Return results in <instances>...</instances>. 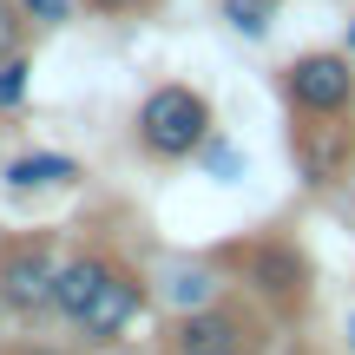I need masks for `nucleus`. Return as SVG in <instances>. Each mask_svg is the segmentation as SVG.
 <instances>
[{"mask_svg": "<svg viewBox=\"0 0 355 355\" xmlns=\"http://www.w3.org/2000/svg\"><path fill=\"white\" fill-rule=\"evenodd\" d=\"M211 257L270 322H303L309 303H316V263H309V250L290 230H257V237H237Z\"/></svg>", "mask_w": 355, "mask_h": 355, "instance_id": "obj_1", "label": "nucleus"}, {"mask_svg": "<svg viewBox=\"0 0 355 355\" xmlns=\"http://www.w3.org/2000/svg\"><path fill=\"white\" fill-rule=\"evenodd\" d=\"M270 336H277V322L243 290H224L198 309H171L158 355H270Z\"/></svg>", "mask_w": 355, "mask_h": 355, "instance_id": "obj_2", "label": "nucleus"}, {"mask_svg": "<svg viewBox=\"0 0 355 355\" xmlns=\"http://www.w3.org/2000/svg\"><path fill=\"white\" fill-rule=\"evenodd\" d=\"M132 139H139V152L152 158V165H184V158H198L204 145L217 139V112H211V99H204L198 86L165 79V86H152L139 99Z\"/></svg>", "mask_w": 355, "mask_h": 355, "instance_id": "obj_3", "label": "nucleus"}, {"mask_svg": "<svg viewBox=\"0 0 355 355\" xmlns=\"http://www.w3.org/2000/svg\"><path fill=\"white\" fill-rule=\"evenodd\" d=\"M66 263V237L60 230H7L0 237V316L40 329L53 316V283Z\"/></svg>", "mask_w": 355, "mask_h": 355, "instance_id": "obj_4", "label": "nucleus"}, {"mask_svg": "<svg viewBox=\"0 0 355 355\" xmlns=\"http://www.w3.org/2000/svg\"><path fill=\"white\" fill-rule=\"evenodd\" d=\"M277 92L290 119H355V53L349 46H309L277 73Z\"/></svg>", "mask_w": 355, "mask_h": 355, "instance_id": "obj_5", "label": "nucleus"}, {"mask_svg": "<svg viewBox=\"0 0 355 355\" xmlns=\"http://www.w3.org/2000/svg\"><path fill=\"white\" fill-rule=\"evenodd\" d=\"M125 270V250H112V243H66V263H60V283H53V316H46V329H60V336H73L79 329V316H86L92 303H99V290Z\"/></svg>", "mask_w": 355, "mask_h": 355, "instance_id": "obj_6", "label": "nucleus"}, {"mask_svg": "<svg viewBox=\"0 0 355 355\" xmlns=\"http://www.w3.org/2000/svg\"><path fill=\"white\" fill-rule=\"evenodd\" d=\"M290 158L309 191H336L355 165V125L349 119H296L290 125Z\"/></svg>", "mask_w": 355, "mask_h": 355, "instance_id": "obj_7", "label": "nucleus"}, {"mask_svg": "<svg viewBox=\"0 0 355 355\" xmlns=\"http://www.w3.org/2000/svg\"><path fill=\"white\" fill-rule=\"evenodd\" d=\"M79 178H86V165H79L73 152H13L7 165H0V184L7 191H73Z\"/></svg>", "mask_w": 355, "mask_h": 355, "instance_id": "obj_8", "label": "nucleus"}, {"mask_svg": "<svg viewBox=\"0 0 355 355\" xmlns=\"http://www.w3.org/2000/svg\"><path fill=\"white\" fill-rule=\"evenodd\" d=\"M158 296H165V309H198V303H211V296H224V263H217V257H184V263H165Z\"/></svg>", "mask_w": 355, "mask_h": 355, "instance_id": "obj_9", "label": "nucleus"}, {"mask_svg": "<svg viewBox=\"0 0 355 355\" xmlns=\"http://www.w3.org/2000/svg\"><path fill=\"white\" fill-rule=\"evenodd\" d=\"M26 46H33V20L20 13V0H0V66L20 60Z\"/></svg>", "mask_w": 355, "mask_h": 355, "instance_id": "obj_10", "label": "nucleus"}, {"mask_svg": "<svg viewBox=\"0 0 355 355\" xmlns=\"http://www.w3.org/2000/svg\"><path fill=\"white\" fill-rule=\"evenodd\" d=\"M270 13H277V0H224V20L237 26L243 40H263L270 33Z\"/></svg>", "mask_w": 355, "mask_h": 355, "instance_id": "obj_11", "label": "nucleus"}, {"mask_svg": "<svg viewBox=\"0 0 355 355\" xmlns=\"http://www.w3.org/2000/svg\"><path fill=\"white\" fill-rule=\"evenodd\" d=\"M26 79H33V60H26V53L0 66V112H20L26 105Z\"/></svg>", "mask_w": 355, "mask_h": 355, "instance_id": "obj_12", "label": "nucleus"}, {"mask_svg": "<svg viewBox=\"0 0 355 355\" xmlns=\"http://www.w3.org/2000/svg\"><path fill=\"white\" fill-rule=\"evenodd\" d=\"M20 13H26L33 26H46V33L73 26V0H20Z\"/></svg>", "mask_w": 355, "mask_h": 355, "instance_id": "obj_13", "label": "nucleus"}, {"mask_svg": "<svg viewBox=\"0 0 355 355\" xmlns=\"http://www.w3.org/2000/svg\"><path fill=\"white\" fill-rule=\"evenodd\" d=\"M86 13H99V20H139V13H152L158 0H79Z\"/></svg>", "mask_w": 355, "mask_h": 355, "instance_id": "obj_14", "label": "nucleus"}, {"mask_svg": "<svg viewBox=\"0 0 355 355\" xmlns=\"http://www.w3.org/2000/svg\"><path fill=\"white\" fill-rule=\"evenodd\" d=\"M0 355H79L73 343H40V336H20V343H7Z\"/></svg>", "mask_w": 355, "mask_h": 355, "instance_id": "obj_15", "label": "nucleus"}, {"mask_svg": "<svg viewBox=\"0 0 355 355\" xmlns=\"http://www.w3.org/2000/svg\"><path fill=\"white\" fill-rule=\"evenodd\" d=\"M92 355H139V349H125V343H112V349H92Z\"/></svg>", "mask_w": 355, "mask_h": 355, "instance_id": "obj_16", "label": "nucleus"}, {"mask_svg": "<svg viewBox=\"0 0 355 355\" xmlns=\"http://www.w3.org/2000/svg\"><path fill=\"white\" fill-rule=\"evenodd\" d=\"M343 336H349V349H355V309H349V322H343Z\"/></svg>", "mask_w": 355, "mask_h": 355, "instance_id": "obj_17", "label": "nucleus"}, {"mask_svg": "<svg viewBox=\"0 0 355 355\" xmlns=\"http://www.w3.org/2000/svg\"><path fill=\"white\" fill-rule=\"evenodd\" d=\"M349 53H355V20H349Z\"/></svg>", "mask_w": 355, "mask_h": 355, "instance_id": "obj_18", "label": "nucleus"}]
</instances>
